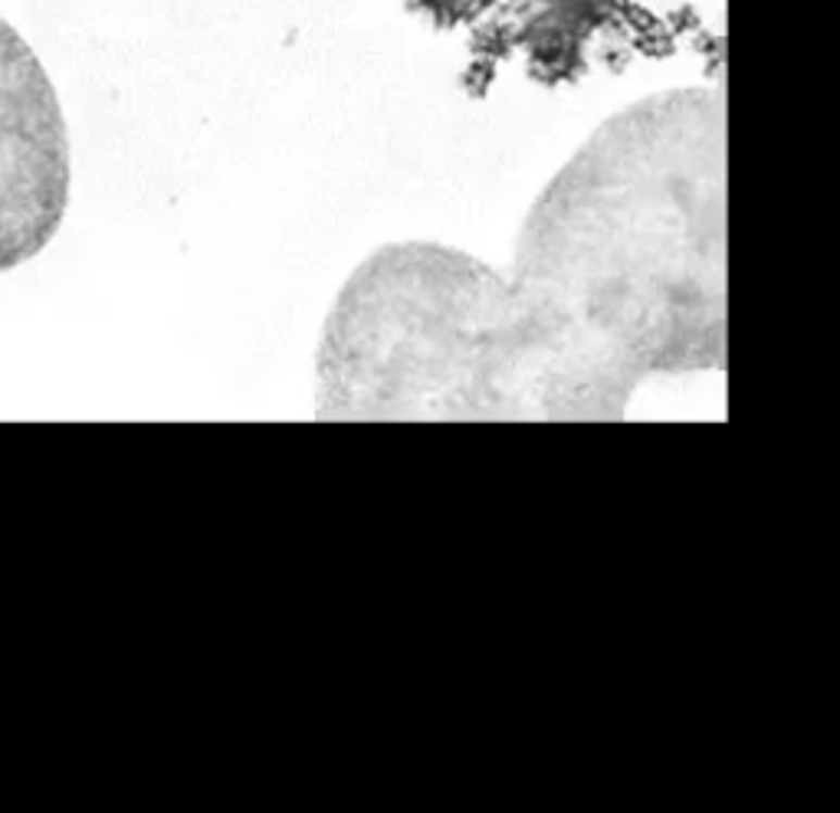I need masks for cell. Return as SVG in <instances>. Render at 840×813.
<instances>
[{
  "mask_svg": "<svg viewBox=\"0 0 840 813\" xmlns=\"http://www.w3.org/2000/svg\"><path fill=\"white\" fill-rule=\"evenodd\" d=\"M726 371V92H650L555 171L513 260L365 257L315 345L318 421H627L660 377Z\"/></svg>",
  "mask_w": 840,
  "mask_h": 813,
  "instance_id": "obj_1",
  "label": "cell"
},
{
  "mask_svg": "<svg viewBox=\"0 0 840 813\" xmlns=\"http://www.w3.org/2000/svg\"><path fill=\"white\" fill-rule=\"evenodd\" d=\"M70 132L50 73L0 17V273L40 257L70 208Z\"/></svg>",
  "mask_w": 840,
  "mask_h": 813,
  "instance_id": "obj_2",
  "label": "cell"
}]
</instances>
